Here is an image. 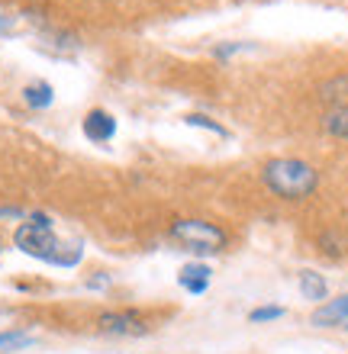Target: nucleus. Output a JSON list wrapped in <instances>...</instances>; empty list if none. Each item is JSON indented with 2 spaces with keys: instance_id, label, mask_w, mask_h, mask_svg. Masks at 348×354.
I'll list each match as a JSON object with an SVG mask.
<instances>
[{
  "instance_id": "a211bd4d",
  "label": "nucleus",
  "mask_w": 348,
  "mask_h": 354,
  "mask_svg": "<svg viewBox=\"0 0 348 354\" xmlns=\"http://www.w3.org/2000/svg\"><path fill=\"white\" fill-rule=\"evenodd\" d=\"M0 252H3V242H0Z\"/></svg>"
},
{
  "instance_id": "6e6552de",
  "label": "nucleus",
  "mask_w": 348,
  "mask_h": 354,
  "mask_svg": "<svg viewBox=\"0 0 348 354\" xmlns=\"http://www.w3.org/2000/svg\"><path fill=\"white\" fill-rule=\"evenodd\" d=\"M300 293L306 299H313V303H322V299L329 297V283L316 270H300Z\"/></svg>"
},
{
  "instance_id": "f03ea898",
  "label": "nucleus",
  "mask_w": 348,
  "mask_h": 354,
  "mask_svg": "<svg viewBox=\"0 0 348 354\" xmlns=\"http://www.w3.org/2000/svg\"><path fill=\"white\" fill-rule=\"evenodd\" d=\"M262 180L281 200H306L320 187V171L300 158H274L264 165Z\"/></svg>"
},
{
  "instance_id": "7ed1b4c3",
  "label": "nucleus",
  "mask_w": 348,
  "mask_h": 354,
  "mask_svg": "<svg viewBox=\"0 0 348 354\" xmlns=\"http://www.w3.org/2000/svg\"><path fill=\"white\" fill-rule=\"evenodd\" d=\"M168 235L194 254H217L226 248V232L207 219H178L171 223Z\"/></svg>"
},
{
  "instance_id": "39448f33",
  "label": "nucleus",
  "mask_w": 348,
  "mask_h": 354,
  "mask_svg": "<svg viewBox=\"0 0 348 354\" xmlns=\"http://www.w3.org/2000/svg\"><path fill=\"white\" fill-rule=\"evenodd\" d=\"M84 136L91 142H97V145H104V142H110L116 136V120L107 110H91L84 116Z\"/></svg>"
},
{
  "instance_id": "0eeeda50",
  "label": "nucleus",
  "mask_w": 348,
  "mask_h": 354,
  "mask_svg": "<svg viewBox=\"0 0 348 354\" xmlns=\"http://www.w3.org/2000/svg\"><path fill=\"white\" fill-rule=\"evenodd\" d=\"M348 316V293L339 299H332V303H322L316 313H313V326H320V328H332V326H339V322H345Z\"/></svg>"
},
{
  "instance_id": "4468645a",
  "label": "nucleus",
  "mask_w": 348,
  "mask_h": 354,
  "mask_svg": "<svg viewBox=\"0 0 348 354\" xmlns=\"http://www.w3.org/2000/svg\"><path fill=\"white\" fill-rule=\"evenodd\" d=\"M284 316V306H258L248 313V322H274Z\"/></svg>"
},
{
  "instance_id": "dca6fc26",
  "label": "nucleus",
  "mask_w": 348,
  "mask_h": 354,
  "mask_svg": "<svg viewBox=\"0 0 348 354\" xmlns=\"http://www.w3.org/2000/svg\"><path fill=\"white\" fill-rule=\"evenodd\" d=\"M0 219H23V209H17V206H0Z\"/></svg>"
},
{
  "instance_id": "9d476101",
  "label": "nucleus",
  "mask_w": 348,
  "mask_h": 354,
  "mask_svg": "<svg viewBox=\"0 0 348 354\" xmlns=\"http://www.w3.org/2000/svg\"><path fill=\"white\" fill-rule=\"evenodd\" d=\"M322 129L336 136V139H348V106H332L322 116Z\"/></svg>"
},
{
  "instance_id": "2eb2a0df",
  "label": "nucleus",
  "mask_w": 348,
  "mask_h": 354,
  "mask_svg": "<svg viewBox=\"0 0 348 354\" xmlns=\"http://www.w3.org/2000/svg\"><path fill=\"white\" fill-rule=\"evenodd\" d=\"M248 48H252V42H223V46L213 48V55L217 58H232V55H239V52H248Z\"/></svg>"
},
{
  "instance_id": "f8f14e48",
  "label": "nucleus",
  "mask_w": 348,
  "mask_h": 354,
  "mask_svg": "<svg viewBox=\"0 0 348 354\" xmlns=\"http://www.w3.org/2000/svg\"><path fill=\"white\" fill-rule=\"evenodd\" d=\"M187 126H197V129H207V132H213V136H223V139H226V136H229V132H226V126H223V122L210 120V116H203V113H190V116H187Z\"/></svg>"
},
{
  "instance_id": "9b49d317",
  "label": "nucleus",
  "mask_w": 348,
  "mask_h": 354,
  "mask_svg": "<svg viewBox=\"0 0 348 354\" xmlns=\"http://www.w3.org/2000/svg\"><path fill=\"white\" fill-rule=\"evenodd\" d=\"M322 97L326 100H332L336 106H348V75H339V77H332V81H326L322 84Z\"/></svg>"
},
{
  "instance_id": "ddd939ff",
  "label": "nucleus",
  "mask_w": 348,
  "mask_h": 354,
  "mask_svg": "<svg viewBox=\"0 0 348 354\" xmlns=\"http://www.w3.org/2000/svg\"><path fill=\"white\" fill-rule=\"evenodd\" d=\"M33 345L29 332H0V351H17V348Z\"/></svg>"
},
{
  "instance_id": "f3484780",
  "label": "nucleus",
  "mask_w": 348,
  "mask_h": 354,
  "mask_svg": "<svg viewBox=\"0 0 348 354\" xmlns=\"http://www.w3.org/2000/svg\"><path fill=\"white\" fill-rule=\"evenodd\" d=\"M345 328H348V316H345Z\"/></svg>"
},
{
  "instance_id": "20e7f679",
  "label": "nucleus",
  "mask_w": 348,
  "mask_h": 354,
  "mask_svg": "<svg viewBox=\"0 0 348 354\" xmlns=\"http://www.w3.org/2000/svg\"><path fill=\"white\" fill-rule=\"evenodd\" d=\"M97 332L120 335V338L145 335V332H149V319L142 316L139 309H110V313H100V316H97Z\"/></svg>"
},
{
  "instance_id": "f257e3e1",
  "label": "nucleus",
  "mask_w": 348,
  "mask_h": 354,
  "mask_svg": "<svg viewBox=\"0 0 348 354\" xmlns=\"http://www.w3.org/2000/svg\"><path fill=\"white\" fill-rule=\"evenodd\" d=\"M13 245L29 258H39V261L55 264V268H75L84 254L81 245H68L58 239L46 213H33L26 223H19L13 232Z\"/></svg>"
},
{
  "instance_id": "1a4fd4ad",
  "label": "nucleus",
  "mask_w": 348,
  "mask_h": 354,
  "mask_svg": "<svg viewBox=\"0 0 348 354\" xmlns=\"http://www.w3.org/2000/svg\"><path fill=\"white\" fill-rule=\"evenodd\" d=\"M23 100H26V106H33V110H46V106H52V100H55V91H52L48 81H36V84L23 87Z\"/></svg>"
},
{
  "instance_id": "423d86ee",
  "label": "nucleus",
  "mask_w": 348,
  "mask_h": 354,
  "mask_svg": "<svg viewBox=\"0 0 348 354\" xmlns=\"http://www.w3.org/2000/svg\"><path fill=\"white\" fill-rule=\"evenodd\" d=\"M210 277H213V270L207 268V264H200V261H194V264H184L181 268V274H178V283L187 293H194V297H200V293H207V287H210Z\"/></svg>"
}]
</instances>
